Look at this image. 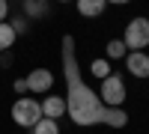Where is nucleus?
I'll return each instance as SVG.
<instances>
[{"mask_svg":"<svg viewBox=\"0 0 149 134\" xmlns=\"http://www.w3.org/2000/svg\"><path fill=\"white\" fill-rule=\"evenodd\" d=\"M21 9H24V15L27 18H42L48 15V0H21Z\"/></svg>","mask_w":149,"mask_h":134,"instance_id":"1a4fd4ad","label":"nucleus"},{"mask_svg":"<svg viewBox=\"0 0 149 134\" xmlns=\"http://www.w3.org/2000/svg\"><path fill=\"white\" fill-rule=\"evenodd\" d=\"M12 45H15V30L9 27V21H0V54L9 51Z\"/></svg>","mask_w":149,"mask_h":134,"instance_id":"f8f14e48","label":"nucleus"},{"mask_svg":"<svg viewBox=\"0 0 149 134\" xmlns=\"http://www.w3.org/2000/svg\"><path fill=\"white\" fill-rule=\"evenodd\" d=\"M9 27L15 30V36H21V33H27V30H30V24H27V15H15V18L9 21Z\"/></svg>","mask_w":149,"mask_h":134,"instance_id":"4468645a","label":"nucleus"},{"mask_svg":"<svg viewBox=\"0 0 149 134\" xmlns=\"http://www.w3.org/2000/svg\"><path fill=\"white\" fill-rule=\"evenodd\" d=\"M57 3H74V0H57Z\"/></svg>","mask_w":149,"mask_h":134,"instance_id":"6ab92c4d","label":"nucleus"},{"mask_svg":"<svg viewBox=\"0 0 149 134\" xmlns=\"http://www.w3.org/2000/svg\"><path fill=\"white\" fill-rule=\"evenodd\" d=\"M110 72H113V63H110L107 57H98V60H93V63H90V75L98 78V81H104Z\"/></svg>","mask_w":149,"mask_h":134,"instance_id":"9d476101","label":"nucleus"},{"mask_svg":"<svg viewBox=\"0 0 149 134\" xmlns=\"http://www.w3.org/2000/svg\"><path fill=\"white\" fill-rule=\"evenodd\" d=\"M125 69H128L131 78L146 81L149 78V54L146 51H128L125 54Z\"/></svg>","mask_w":149,"mask_h":134,"instance_id":"39448f33","label":"nucleus"},{"mask_svg":"<svg viewBox=\"0 0 149 134\" xmlns=\"http://www.w3.org/2000/svg\"><path fill=\"white\" fill-rule=\"evenodd\" d=\"M0 66H12V57L3 51V54H0Z\"/></svg>","mask_w":149,"mask_h":134,"instance_id":"f3484780","label":"nucleus"},{"mask_svg":"<svg viewBox=\"0 0 149 134\" xmlns=\"http://www.w3.org/2000/svg\"><path fill=\"white\" fill-rule=\"evenodd\" d=\"M125 54H128V48H125L122 39H110L104 45V57L110 60V63H113V60H125Z\"/></svg>","mask_w":149,"mask_h":134,"instance_id":"9b49d317","label":"nucleus"},{"mask_svg":"<svg viewBox=\"0 0 149 134\" xmlns=\"http://www.w3.org/2000/svg\"><path fill=\"white\" fill-rule=\"evenodd\" d=\"M30 131H33V134H60V125H57V119L42 116V119H39V122H36Z\"/></svg>","mask_w":149,"mask_h":134,"instance_id":"ddd939ff","label":"nucleus"},{"mask_svg":"<svg viewBox=\"0 0 149 134\" xmlns=\"http://www.w3.org/2000/svg\"><path fill=\"white\" fill-rule=\"evenodd\" d=\"M15 92H30V90H27V81H24V78H18V81H15Z\"/></svg>","mask_w":149,"mask_h":134,"instance_id":"dca6fc26","label":"nucleus"},{"mask_svg":"<svg viewBox=\"0 0 149 134\" xmlns=\"http://www.w3.org/2000/svg\"><path fill=\"white\" fill-rule=\"evenodd\" d=\"M74 6H78V12L84 18H98L107 3H104V0H74Z\"/></svg>","mask_w":149,"mask_h":134,"instance_id":"6e6552de","label":"nucleus"},{"mask_svg":"<svg viewBox=\"0 0 149 134\" xmlns=\"http://www.w3.org/2000/svg\"><path fill=\"white\" fill-rule=\"evenodd\" d=\"M9 3H12V0H9Z\"/></svg>","mask_w":149,"mask_h":134,"instance_id":"aec40b11","label":"nucleus"},{"mask_svg":"<svg viewBox=\"0 0 149 134\" xmlns=\"http://www.w3.org/2000/svg\"><path fill=\"white\" fill-rule=\"evenodd\" d=\"M104 3H113V6H125V3H131V0H104Z\"/></svg>","mask_w":149,"mask_h":134,"instance_id":"a211bd4d","label":"nucleus"},{"mask_svg":"<svg viewBox=\"0 0 149 134\" xmlns=\"http://www.w3.org/2000/svg\"><path fill=\"white\" fill-rule=\"evenodd\" d=\"M39 104H42V116H48V119L66 116V99L63 95H45Z\"/></svg>","mask_w":149,"mask_h":134,"instance_id":"0eeeda50","label":"nucleus"},{"mask_svg":"<svg viewBox=\"0 0 149 134\" xmlns=\"http://www.w3.org/2000/svg\"><path fill=\"white\" fill-rule=\"evenodd\" d=\"M63 75H66V113L74 125L90 128V125H107V128H125L128 113L122 107H107L98 92L84 81L78 54H74V39L63 36Z\"/></svg>","mask_w":149,"mask_h":134,"instance_id":"f257e3e1","label":"nucleus"},{"mask_svg":"<svg viewBox=\"0 0 149 134\" xmlns=\"http://www.w3.org/2000/svg\"><path fill=\"white\" fill-rule=\"evenodd\" d=\"M9 15V0H0V21H6Z\"/></svg>","mask_w":149,"mask_h":134,"instance_id":"2eb2a0df","label":"nucleus"},{"mask_svg":"<svg viewBox=\"0 0 149 134\" xmlns=\"http://www.w3.org/2000/svg\"><path fill=\"white\" fill-rule=\"evenodd\" d=\"M122 42H125L128 51H146L149 48V18H143V15L131 18L122 30Z\"/></svg>","mask_w":149,"mask_h":134,"instance_id":"f03ea898","label":"nucleus"},{"mask_svg":"<svg viewBox=\"0 0 149 134\" xmlns=\"http://www.w3.org/2000/svg\"><path fill=\"white\" fill-rule=\"evenodd\" d=\"M12 119H15V125H21V128H33L42 119V104L36 99H30V95H21V99L12 104Z\"/></svg>","mask_w":149,"mask_h":134,"instance_id":"20e7f679","label":"nucleus"},{"mask_svg":"<svg viewBox=\"0 0 149 134\" xmlns=\"http://www.w3.org/2000/svg\"><path fill=\"white\" fill-rule=\"evenodd\" d=\"M98 99H102L107 107H122V104H125L128 90H125V81H122V75L110 72V75L102 81V87H98Z\"/></svg>","mask_w":149,"mask_h":134,"instance_id":"7ed1b4c3","label":"nucleus"},{"mask_svg":"<svg viewBox=\"0 0 149 134\" xmlns=\"http://www.w3.org/2000/svg\"><path fill=\"white\" fill-rule=\"evenodd\" d=\"M24 81H27V90L30 92H48V90L54 87V75L48 69H33Z\"/></svg>","mask_w":149,"mask_h":134,"instance_id":"423d86ee","label":"nucleus"}]
</instances>
